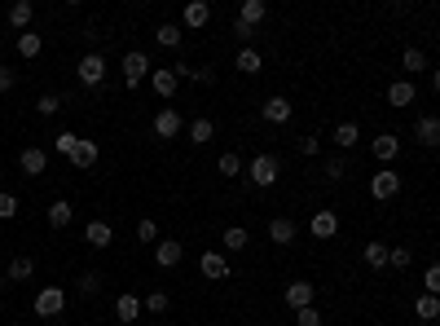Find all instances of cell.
Segmentation results:
<instances>
[{"mask_svg": "<svg viewBox=\"0 0 440 326\" xmlns=\"http://www.w3.org/2000/svg\"><path fill=\"white\" fill-rule=\"evenodd\" d=\"M247 172H251V185L269 190V185H278V176H282V159L278 155H255Z\"/></svg>", "mask_w": 440, "mask_h": 326, "instance_id": "6da1fadb", "label": "cell"}, {"mask_svg": "<svg viewBox=\"0 0 440 326\" xmlns=\"http://www.w3.org/2000/svg\"><path fill=\"white\" fill-rule=\"evenodd\" d=\"M401 194V172H392V168H379L370 176V199H379V203H387V199H396Z\"/></svg>", "mask_w": 440, "mask_h": 326, "instance_id": "7a4b0ae2", "label": "cell"}, {"mask_svg": "<svg viewBox=\"0 0 440 326\" xmlns=\"http://www.w3.org/2000/svg\"><path fill=\"white\" fill-rule=\"evenodd\" d=\"M75 75H79V84H84V89H102V79H106V58H102V53H84V58H79V67H75Z\"/></svg>", "mask_w": 440, "mask_h": 326, "instance_id": "3957f363", "label": "cell"}, {"mask_svg": "<svg viewBox=\"0 0 440 326\" xmlns=\"http://www.w3.org/2000/svg\"><path fill=\"white\" fill-rule=\"evenodd\" d=\"M36 318H62V308H67V291L62 287H44V291H36Z\"/></svg>", "mask_w": 440, "mask_h": 326, "instance_id": "277c9868", "label": "cell"}, {"mask_svg": "<svg viewBox=\"0 0 440 326\" xmlns=\"http://www.w3.org/2000/svg\"><path fill=\"white\" fill-rule=\"evenodd\" d=\"M150 71H154V67H150V58H145L141 48L124 53V84H128V89H137L141 79H150Z\"/></svg>", "mask_w": 440, "mask_h": 326, "instance_id": "5b68a950", "label": "cell"}, {"mask_svg": "<svg viewBox=\"0 0 440 326\" xmlns=\"http://www.w3.org/2000/svg\"><path fill=\"white\" fill-rule=\"evenodd\" d=\"M181 256H185V247H181L176 238H159V242H154V265H159V269L181 265Z\"/></svg>", "mask_w": 440, "mask_h": 326, "instance_id": "8992f818", "label": "cell"}, {"mask_svg": "<svg viewBox=\"0 0 440 326\" xmlns=\"http://www.w3.org/2000/svg\"><path fill=\"white\" fill-rule=\"evenodd\" d=\"M295 234H300V225L291 221V216H273L269 221V242H278V247H291Z\"/></svg>", "mask_w": 440, "mask_h": 326, "instance_id": "52a82bcc", "label": "cell"}, {"mask_svg": "<svg viewBox=\"0 0 440 326\" xmlns=\"http://www.w3.org/2000/svg\"><path fill=\"white\" fill-rule=\"evenodd\" d=\"M181 128H185V119L176 115L172 106H168V110H159V115H154V137H163V141H172L176 133H181Z\"/></svg>", "mask_w": 440, "mask_h": 326, "instance_id": "ba28073f", "label": "cell"}, {"mask_svg": "<svg viewBox=\"0 0 440 326\" xmlns=\"http://www.w3.org/2000/svg\"><path fill=\"white\" fill-rule=\"evenodd\" d=\"M414 141L427 145V150H436V145H440V119H436V115H422V119L414 124Z\"/></svg>", "mask_w": 440, "mask_h": 326, "instance_id": "9c48e42d", "label": "cell"}, {"mask_svg": "<svg viewBox=\"0 0 440 326\" xmlns=\"http://www.w3.org/2000/svg\"><path fill=\"white\" fill-rule=\"evenodd\" d=\"M370 150H374V159H379V163H392L401 155V137L396 133H379V137L370 141Z\"/></svg>", "mask_w": 440, "mask_h": 326, "instance_id": "30bf717a", "label": "cell"}, {"mask_svg": "<svg viewBox=\"0 0 440 326\" xmlns=\"http://www.w3.org/2000/svg\"><path fill=\"white\" fill-rule=\"evenodd\" d=\"M181 22H185L189 31H203V27L211 22V5H207V0H189L185 13H181Z\"/></svg>", "mask_w": 440, "mask_h": 326, "instance_id": "8fae6325", "label": "cell"}, {"mask_svg": "<svg viewBox=\"0 0 440 326\" xmlns=\"http://www.w3.org/2000/svg\"><path fill=\"white\" fill-rule=\"evenodd\" d=\"M203 278H211V282L229 278V260H225V252H203Z\"/></svg>", "mask_w": 440, "mask_h": 326, "instance_id": "7c38bea8", "label": "cell"}, {"mask_svg": "<svg viewBox=\"0 0 440 326\" xmlns=\"http://www.w3.org/2000/svg\"><path fill=\"white\" fill-rule=\"evenodd\" d=\"M150 89H154L159 97H168V102H172L176 89H181V79H176V71H172V67H163V71H150Z\"/></svg>", "mask_w": 440, "mask_h": 326, "instance_id": "4fadbf2b", "label": "cell"}, {"mask_svg": "<svg viewBox=\"0 0 440 326\" xmlns=\"http://www.w3.org/2000/svg\"><path fill=\"white\" fill-rule=\"evenodd\" d=\"M308 234H313V238H335L339 234V216H335V211H313Z\"/></svg>", "mask_w": 440, "mask_h": 326, "instance_id": "5bb4252c", "label": "cell"}, {"mask_svg": "<svg viewBox=\"0 0 440 326\" xmlns=\"http://www.w3.org/2000/svg\"><path fill=\"white\" fill-rule=\"evenodd\" d=\"M18 163H22V172H27V176H44V168H48V155L40 150V145H27V150L18 155Z\"/></svg>", "mask_w": 440, "mask_h": 326, "instance_id": "9a60e30c", "label": "cell"}, {"mask_svg": "<svg viewBox=\"0 0 440 326\" xmlns=\"http://www.w3.org/2000/svg\"><path fill=\"white\" fill-rule=\"evenodd\" d=\"M291 110H295V106H291L286 97H269V102L260 106V115H265V124H286V119H291Z\"/></svg>", "mask_w": 440, "mask_h": 326, "instance_id": "2e32d148", "label": "cell"}, {"mask_svg": "<svg viewBox=\"0 0 440 326\" xmlns=\"http://www.w3.org/2000/svg\"><path fill=\"white\" fill-rule=\"evenodd\" d=\"M84 238H88V247H110V242H115V230H110L106 221H88Z\"/></svg>", "mask_w": 440, "mask_h": 326, "instance_id": "e0dca14e", "label": "cell"}, {"mask_svg": "<svg viewBox=\"0 0 440 326\" xmlns=\"http://www.w3.org/2000/svg\"><path fill=\"white\" fill-rule=\"evenodd\" d=\"M313 296H317L313 282H291V287H286V304H291V308H308V304H313Z\"/></svg>", "mask_w": 440, "mask_h": 326, "instance_id": "ac0fdd59", "label": "cell"}, {"mask_svg": "<svg viewBox=\"0 0 440 326\" xmlns=\"http://www.w3.org/2000/svg\"><path fill=\"white\" fill-rule=\"evenodd\" d=\"M356 141H361V128H356L352 119H344V124L335 128V145H339V155H348V150H352Z\"/></svg>", "mask_w": 440, "mask_h": 326, "instance_id": "d6986e66", "label": "cell"}, {"mask_svg": "<svg viewBox=\"0 0 440 326\" xmlns=\"http://www.w3.org/2000/svg\"><path fill=\"white\" fill-rule=\"evenodd\" d=\"M31 273H36V260H31V256H13L9 269H5V278H9V282H27Z\"/></svg>", "mask_w": 440, "mask_h": 326, "instance_id": "ffe728a7", "label": "cell"}, {"mask_svg": "<svg viewBox=\"0 0 440 326\" xmlns=\"http://www.w3.org/2000/svg\"><path fill=\"white\" fill-rule=\"evenodd\" d=\"M387 106H414V84H410V79L387 84Z\"/></svg>", "mask_w": 440, "mask_h": 326, "instance_id": "44dd1931", "label": "cell"}, {"mask_svg": "<svg viewBox=\"0 0 440 326\" xmlns=\"http://www.w3.org/2000/svg\"><path fill=\"white\" fill-rule=\"evenodd\" d=\"M115 318H119V322H128V326H133V322L141 318V300H137V296H128V291H124V296L115 300Z\"/></svg>", "mask_w": 440, "mask_h": 326, "instance_id": "7402d4cb", "label": "cell"}, {"mask_svg": "<svg viewBox=\"0 0 440 326\" xmlns=\"http://www.w3.org/2000/svg\"><path fill=\"white\" fill-rule=\"evenodd\" d=\"M71 163H75V168H93V163H97V141H84V137H79L75 150H71Z\"/></svg>", "mask_w": 440, "mask_h": 326, "instance_id": "603a6c76", "label": "cell"}, {"mask_svg": "<svg viewBox=\"0 0 440 326\" xmlns=\"http://www.w3.org/2000/svg\"><path fill=\"white\" fill-rule=\"evenodd\" d=\"M414 318L418 322H436L440 318V296H418L414 300Z\"/></svg>", "mask_w": 440, "mask_h": 326, "instance_id": "cb8c5ba5", "label": "cell"}, {"mask_svg": "<svg viewBox=\"0 0 440 326\" xmlns=\"http://www.w3.org/2000/svg\"><path fill=\"white\" fill-rule=\"evenodd\" d=\"M265 0H242V9H238V22H247V27H255V22H265Z\"/></svg>", "mask_w": 440, "mask_h": 326, "instance_id": "d4e9b609", "label": "cell"}, {"mask_svg": "<svg viewBox=\"0 0 440 326\" xmlns=\"http://www.w3.org/2000/svg\"><path fill=\"white\" fill-rule=\"evenodd\" d=\"M71 216H75V207H71L67 199H58L53 207H48V225H53V230H67V225H71Z\"/></svg>", "mask_w": 440, "mask_h": 326, "instance_id": "484cf974", "label": "cell"}, {"mask_svg": "<svg viewBox=\"0 0 440 326\" xmlns=\"http://www.w3.org/2000/svg\"><path fill=\"white\" fill-rule=\"evenodd\" d=\"M31 18H36V5H31V0H18V5L9 9V22L18 27V31H27V27H31Z\"/></svg>", "mask_w": 440, "mask_h": 326, "instance_id": "4316f807", "label": "cell"}, {"mask_svg": "<svg viewBox=\"0 0 440 326\" xmlns=\"http://www.w3.org/2000/svg\"><path fill=\"white\" fill-rule=\"evenodd\" d=\"M260 67H265V58H260L255 48H238V71L242 75H260Z\"/></svg>", "mask_w": 440, "mask_h": 326, "instance_id": "83f0119b", "label": "cell"}, {"mask_svg": "<svg viewBox=\"0 0 440 326\" xmlns=\"http://www.w3.org/2000/svg\"><path fill=\"white\" fill-rule=\"evenodd\" d=\"M344 172H348V159H344V155H331V159L321 163V176H326V181H344Z\"/></svg>", "mask_w": 440, "mask_h": 326, "instance_id": "f1b7e54d", "label": "cell"}, {"mask_svg": "<svg viewBox=\"0 0 440 326\" xmlns=\"http://www.w3.org/2000/svg\"><path fill=\"white\" fill-rule=\"evenodd\" d=\"M211 137H216V124H211V119H194L189 124V141L194 145H207Z\"/></svg>", "mask_w": 440, "mask_h": 326, "instance_id": "f546056e", "label": "cell"}, {"mask_svg": "<svg viewBox=\"0 0 440 326\" xmlns=\"http://www.w3.org/2000/svg\"><path fill=\"white\" fill-rule=\"evenodd\" d=\"M216 168H220V176H242V155L238 150H225L216 159Z\"/></svg>", "mask_w": 440, "mask_h": 326, "instance_id": "4dcf8cb0", "label": "cell"}, {"mask_svg": "<svg viewBox=\"0 0 440 326\" xmlns=\"http://www.w3.org/2000/svg\"><path fill=\"white\" fill-rule=\"evenodd\" d=\"M154 40H159L163 48H181V27H176V22H163V27L154 31Z\"/></svg>", "mask_w": 440, "mask_h": 326, "instance_id": "1f68e13d", "label": "cell"}, {"mask_svg": "<svg viewBox=\"0 0 440 326\" xmlns=\"http://www.w3.org/2000/svg\"><path fill=\"white\" fill-rule=\"evenodd\" d=\"M18 53H22V58H40V53H44V40L31 36V31H22V36H18Z\"/></svg>", "mask_w": 440, "mask_h": 326, "instance_id": "d6a6232c", "label": "cell"}, {"mask_svg": "<svg viewBox=\"0 0 440 326\" xmlns=\"http://www.w3.org/2000/svg\"><path fill=\"white\" fill-rule=\"evenodd\" d=\"M361 256H366V265H370V269H383V265H387V247H383V242H366V252H361Z\"/></svg>", "mask_w": 440, "mask_h": 326, "instance_id": "836d02e7", "label": "cell"}, {"mask_svg": "<svg viewBox=\"0 0 440 326\" xmlns=\"http://www.w3.org/2000/svg\"><path fill=\"white\" fill-rule=\"evenodd\" d=\"M75 291H79V296H97V291H102V273H79V282H75Z\"/></svg>", "mask_w": 440, "mask_h": 326, "instance_id": "e575fe53", "label": "cell"}, {"mask_svg": "<svg viewBox=\"0 0 440 326\" xmlns=\"http://www.w3.org/2000/svg\"><path fill=\"white\" fill-rule=\"evenodd\" d=\"M247 230H242V225H229V230H225V247H229V252H242V247H247Z\"/></svg>", "mask_w": 440, "mask_h": 326, "instance_id": "d590c367", "label": "cell"}, {"mask_svg": "<svg viewBox=\"0 0 440 326\" xmlns=\"http://www.w3.org/2000/svg\"><path fill=\"white\" fill-rule=\"evenodd\" d=\"M401 67H405V71H427V58H422V48H405V53H401Z\"/></svg>", "mask_w": 440, "mask_h": 326, "instance_id": "8d00e7d4", "label": "cell"}, {"mask_svg": "<svg viewBox=\"0 0 440 326\" xmlns=\"http://www.w3.org/2000/svg\"><path fill=\"white\" fill-rule=\"evenodd\" d=\"M36 110H40V115L48 119V115H58V110H62V97L58 93H40V102H36Z\"/></svg>", "mask_w": 440, "mask_h": 326, "instance_id": "74e56055", "label": "cell"}, {"mask_svg": "<svg viewBox=\"0 0 440 326\" xmlns=\"http://www.w3.org/2000/svg\"><path fill=\"white\" fill-rule=\"evenodd\" d=\"M410 260H414V252H410V247H387V265L410 269Z\"/></svg>", "mask_w": 440, "mask_h": 326, "instance_id": "f35d334b", "label": "cell"}, {"mask_svg": "<svg viewBox=\"0 0 440 326\" xmlns=\"http://www.w3.org/2000/svg\"><path fill=\"white\" fill-rule=\"evenodd\" d=\"M13 216H18V199L9 190H0V221H13Z\"/></svg>", "mask_w": 440, "mask_h": 326, "instance_id": "ab89813d", "label": "cell"}, {"mask_svg": "<svg viewBox=\"0 0 440 326\" xmlns=\"http://www.w3.org/2000/svg\"><path fill=\"white\" fill-rule=\"evenodd\" d=\"M141 308H150V313H168V291H150Z\"/></svg>", "mask_w": 440, "mask_h": 326, "instance_id": "60d3db41", "label": "cell"}, {"mask_svg": "<svg viewBox=\"0 0 440 326\" xmlns=\"http://www.w3.org/2000/svg\"><path fill=\"white\" fill-rule=\"evenodd\" d=\"M75 141H79L75 133H58V137H53V150H58V155H67V159H71V150H75Z\"/></svg>", "mask_w": 440, "mask_h": 326, "instance_id": "b9f144b4", "label": "cell"}, {"mask_svg": "<svg viewBox=\"0 0 440 326\" xmlns=\"http://www.w3.org/2000/svg\"><path fill=\"white\" fill-rule=\"evenodd\" d=\"M295 326H321V313H317L313 304H308V308H295Z\"/></svg>", "mask_w": 440, "mask_h": 326, "instance_id": "7bdbcfd3", "label": "cell"}, {"mask_svg": "<svg viewBox=\"0 0 440 326\" xmlns=\"http://www.w3.org/2000/svg\"><path fill=\"white\" fill-rule=\"evenodd\" d=\"M422 287H427V296H440V269L427 265V273H422Z\"/></svg>", "mask_w": 440, "mask_h": 326, "instance_id": "ee69618b", "label": "cell"}, {"mask_svg": "<svg viewBox=\"0 0 440 326\" xmlns=\"http://www.w3.org/2000/svg\"><path fill=\"white\" fill-rule=\"evenodd\" d=\"M137 238H141V242H159V225H154V221H141V225H137Z\"/></svg>", "mask_w": 440, "mask_h": 326, "instance_id": "f6af8a7d", "label": "cell"}, {"mask_svg": "<svg viewBox=\"0 0 440 326\" xmlns=\"http://www.w3.org/2000/svg\"><path fill=\"white\" fill-rule=\"evenodd\" d=\"M317 150H321V141H317V137H300V155H304V159H313Z\"/></svg>", "mask_w": 440, "mask_h": 326, "instance_id": "bcb514c9", "label": "cell"}, {"mask_svg": "<svg viewBox=\"0 0 440 326\" xmlns=\"http://www.w3.org/2000/svg\"><path fill=\"white\" fill-rule=\"evenodd\" d=\"M234 36L247 44V40H255V27H247V22H234Z\"/></svg>", "mask_w": 440, "mask_h": 326, "instance_id": "7dc6e473", "label": "cell"}, {"mask_svg": "<svg viewBox=\"0 0 440 326\" xmlns=\"http://www.w3.org/2000/svg\"><path fill=\"white\" fill-rule=\"evenodd\" d=\"M9 89H13V71L0 67V93H9Z\"/></svg>", "mask_w": 440, "mask_h": 326, "instance_id": "c3c4849f", "label": "cell"}]
</instances>
